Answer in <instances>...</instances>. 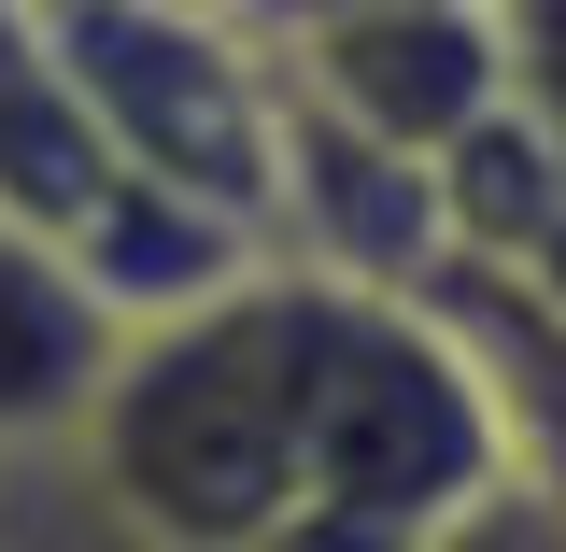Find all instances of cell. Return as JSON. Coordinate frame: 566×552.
I'll return each instance as SVG.
<instances>
[{
    "label": "cell",
    "mask_w": 566,
    "mask_h": 552,
    "mask_svg": "<svg viewBox=\"0 0 566 552\" xmlns=\"http://www.w3.org/2000/svg\"><path fill=\"white\" fill-rule=\"evenodd\" d=\"M340 298L354 283L255 256L227 298L128 326L99 412L71 425V482L142 552H270L283 524H312V397Z\"/></svg>",
    "instance_id": "obj_1"
},
{
    "label": "cell",
    "mask_w": 566,
    "mask_h": 552,
    "mask_svg": "<svg viewBox=\"0 0 566 552\" xmlns=\"http://www.w3.org/2000/svg\"><path fill=\"white\" fill-rule=\"evenodd\" d=\"M71 58V100L99 156L156 185V199H199L227 212L241 241H270L283 199V71L270 43L227 14V0H43Z\"/></svg>",
    "instance_id": "obj_2"
},
{
    "label": "cell",
    "mask_w": 566,
    "mask_h": 552,
    "mask_svg": "<svg viewBox=\"0 0 566 552\" xmlns=\"http://www.w3.org/2000/svg\"><path fill=\"white\" fill-rule=\"evenodd\" d=\"M495 496H524V468H510V412L482 354L424 298H340L326 397H312V524H368L424 552Z\"/></svg>",
    "instance_id": "obj_3"
},
{
    "label": "cell",
    "mask_w": 566,
    "mask_h": 552,
    "mask_svg": "<svg viewBox=\"0 0 566 552\" xmlns=\"http://www.w3.org/2000/svg\"><path fill=\"white\" fill-rule=\"evenodd\" d=\"M270 71H283L297 114L382 142V156H411V170H439L468 128L510 114L495 0H354V14H326V29H283Z\"/></svg>",
    "instance_id": "obj_4"
},
{
    "label": "cell",
    "mask_w": 566,
    "mask_h": 552,
    "mask_svg": "<svg viewBox=\"0 0 566 552\" xmlns=\"http://www.w3.org/2000/svg\"><path fill=\"white\" fill-rule=\"evenodd\" d=\"M114 354H128V326L99 312V283L57 241L0 227V468L14 454H71V425L99 412Z\"/></svg>",
    "instance_id": "obj_5"
},
{
    "label": "cell",
    "mask_w": 566,
    "mask_h": 552,
    "mask_svg": "<svg viewBox=\"0 0 566 552\" xmlns=\"http://www.w3.org/2000/svg\"><path fill=\"white\" fill-rule=\"evenodd\" d=\"M114 185H128V170L99 156V128H85L43 0H0V227H29V241L71 256V241L114 212Z\"/></svg>",
    "instance_id": "obj_6"
},
{
    "label": "cell",
    "mask_w": 566,
    "mask_h": 552,
    "mask_svg": "<svg viewBox=\"0 0 566 552\" xmlns=\"http://www.w3.org/2000/svg\"><path fill=\"white\" fill-rule=\"evenodd\" d=\"M0 552H142V539L71 482V454H14L0 468Z\"/></svg>",
    "instance_id": "obj_7"
},
{
    "label": "cell",
    "mask_w": 566,
    "mask_h": 552,
    "mask_svg": "<svg viewBox=\"0 0 566 552\" xmlns=\"http://www.w3.org/2000/svg\"><path fill=\"white\" fill-rule=\"evenodd\" d=\"M495 58H510V114L566 156V0H495Z\"/></svg>",
    "instance_id": "obj_8"
},
{
    "label": "cell",
    "mask_w": 566,
    "mask_h": 552,
    "mask_svg": "<svg viewBox=\"0 0 566 552\" xmlns=\"http://www.w3.org/2000/svg\"><path fill=\"white\" fill-rule=\"evenodd\" d=\"M270 552H397V539H368V524H283Z\"/></svg>",
    "instance_id": "obj_9"
}]
</instances>
